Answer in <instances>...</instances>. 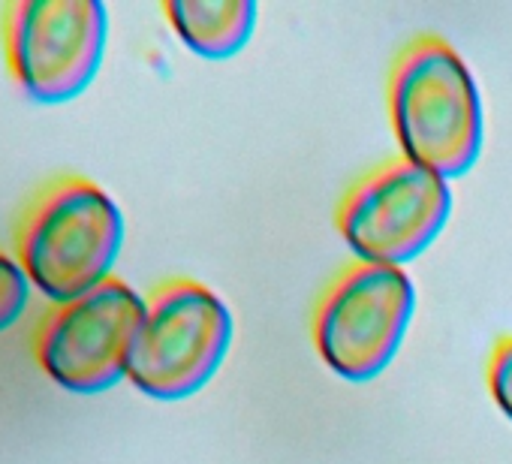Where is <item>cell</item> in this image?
I'll use <instances>...</instances> for the list:
<instances>
[{
  "mask_svg": "<svg viewBox=\"0 0 512 464\" xmlns=\"http://www.w3.org/2000/svg\"><path fill=\"white\" fill-rule=\"evenodd\" d=\"M124 245V214L91 178L61 172L40 184L16 214L13 251L28 281L55 305L112 278Z\"/></svg>",
  "mask_w": 512,
  "mask_h": 464,
  "instance_id": "cell-1",
  "label": "cell"
},
{
  "mask_svg": "<svg viewBox=\"0 0 512 464\" xmlns=\"http://www.w3.org/2000/svg\"><path fill=\"white\" fill-rule=\"evenodd\" d=\"M389 121L401 157L452 181L467 175L485 145L479 85L452 43L419 34L389 67Z\"/></svg>",
  "mask_w": 512,
  "mask_h": 464,
  "instance_id": "cell-2",
  "label": "cell"
},
{
  "mask_svg": "<svg viewBox=\"0 0 512 464\" xmlns=\"http://www.w3.org/2000/svg\"><path fill=\"white\" fill-rule=\"evenodd\" d=\"M232 335V311L211 287L193 278H166L145 296L127 380L157 401L190 398L214 380Z\"/></svg>",
  "mask_w": 512,
  "mask_h": 464,
  "instance_id": "cell-3",
  "label": "cell"
},
{
  "mask_svg": "<svg viewBox=\"0 0 512 464\" xmlns=\"http://www.w3.org/2000/svg\"><path fill=\"white\" fill-rule=\"evenodd\" d=\"M413 311L416 287L401 266L356 260L320 293L311 320L314 347L332 374L368 383L395 362Z\"/></svg>",
  "mask_w": 512,
  "mask_h": 464,
  "instance_id": "cell-4",
  "label": "cell"
},
{
  "mask_svg": "<svg viewBox=\"0 0 512 464\" xmlns=\"http://www.w3.org/2000/svg\"><path fill=\"white\" fill-rule=\"evenodd\" d=\"M449 214V181L398 154L344 190L335 226L359 263L404 269L437 242Z\"/></svg>",
  "mask_w": 512,
  "mask_h": 464,
  "instance_id": "cell-5",
  "label": "cell"
},
{
  "mask_svg": "<svg viewBox=\"0 0 512 464\" xmlns=\"http://www.w3.org/2000/svg\"><path fill=\"white\" fill-rule=\"evenodd\" d=\"M109 13L97 0H10L0 7V43L16 85L37 103H67L97 76Z\"/></svg>",
  "mask_w": 512,
  "mask_h": 464,
  "instance_id": "cell-6",
  "label": "cell"
},
{
  "mask_svg": "<svg viewBox=\"0 0 512 464\" xmlns=\"http://www.w3.org/2000/svg\"><path fill=\"white\" fill-rule=\"evenodd\" d=\"M142 317L145 296L112 275L91 293L46 308L31 347L40 368L61 389L79 395L106 392L127 377Z\"/></svg>",
  "mask_w": 512,
  "mask_h": 464,
  "instance_id": "cell-7",
  "label": "cell"
},
{
  "mask_svg": "<svg viewBox=\"0 0 512 464\" xmlns=\"http://www.w3.org/2000/svg\"><path fill=\"white\" fill-rule=\"evenodd\" d=\"M253 0H166L163 16L175 37L199 58H235L256 31Z\"/></svg>",
  "mask_w": 512,
  "mask_h": 464,
  "instance_id": "cell-8",
  "label": "cell"
},
{
  "mask_svg": "<svg viewBox=\"0 0 512 464\" xmlns=\"http://www.w3.org/2000/svg\"><path fill=\"white\" fill-rule=\"evenodd\" d=\"M31 299V281L22 272L19 260H13L7 251H0V332L10 329L28 308Z\"/></svg>",
  "mask_w": 512,
  "mask_h": 464,
  "instance_id": "cell-9",
  "label": "cell"
},
{
  "mask_svg": "<svg viewBox=\"0 0 512 464\" xmlns=\"http://www.w3.org/2000/svg\"><path fill=\"white\" fill-rule=\"evenodd\" d=\"M485 380L497 410L512 422V335L494 341L485 362Z\"/></svg>",
  "mask_w": 512,
  "mask_h": 464,
  "instance_id": "cell-10",
  "label": "cell"
}]
</instances>
